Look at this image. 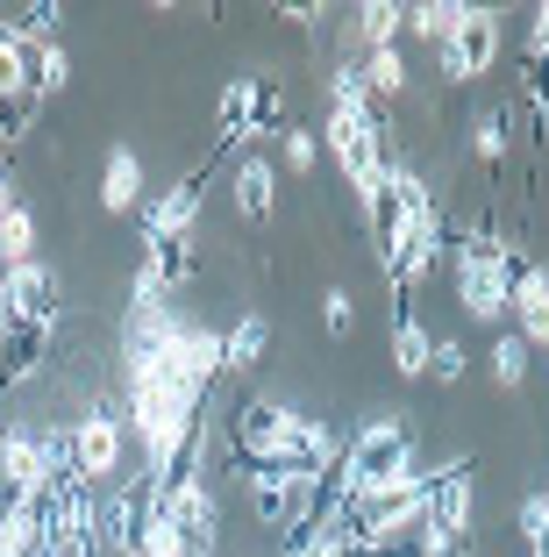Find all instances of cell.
<instances>
[{
  "instance_id": "obj_1",
  "label": "cell",
  "mask_w": 549,
  "mask_h": 557,
  "mask_svg": "<svg viewBox=\"0 0 549 557\" xmlns=\"http://www.w3.org/2000/svg\"><path fill=\"white\" fill-rule=\"evenodd\" d=\"M450 250H457V308H464L471 322H507V308H514V278L528 272V258H521L492 222L457 230Z\"/></svg>"
},
{
  "instance_id": "obj_2",
  "label": "cell",
  "mask_w": 549,
  "mask_h": 557,
  "mask_svg": "<svg viewBox=\"0 0 549 557\" xmlns=\"http://www.w3.org/2000/svg\"><path fill=\"white\" fill-rule=\"evenodd\" d=\"M407 472H421L407 414H372V422L342 443V479H350L357 493H378V486H392V479H407Z\"/></svg>"
},
{
  "instance_id": "obj_3",
  "label": "cell",
  "mask_w": 549,
  "mask_h": 557,
  "mask_svg": "<svg viewBox=\"0 0 549 557\" xmlns=\"http://www.w3.org/2000/svg\"><path fill=\"white\" fill-rule=\"evenodd\" d=\"M122 465H129V414H122V400H86V414L72 422V472L86 479V486H108V479H122Z\"/></svg>"
},
{
  "instance_id": "obj_4",
  "label": "cell",
  "mask_w": 549,
  "mask_h": 557,
  "mask_svg": "<svg viewBox=\"0 0 549 557\" xmlns=\"http://www.w3.org/2000/svg\"><path fill=\"white\" fill-rule=\"evenodd\" d=\"M292 414H300V408H286L278 394H250L236 414H228V465H236L242 479L272 472V458H278V443H286Z\"/></svg>"
},
{
  "instance_id": "obj_5",
  "label": "cell",
  "mask_w": 549,
  "mask_h": 557,
  "mask_svg": "<svg viewBox=\"0 0 549 557\" xmlns=\"http://www.w3.org/2000/svg\"><path fill=\"white\" fill-rule=\"evenodd\" d=\"M500 50H507L500 15H492V8H464V22H457V29L436 44V72H442V86H478L485 72L500 65Z\"/></svg>"
},
{
  "instance_id": "obj_6",
  "label": "cell",
  "mask_w": 549,
  "mask_h": 557,
  "mask_svg": "<svg viewBox=\"0 0 549 557\" xmlns=\"http://www.w3.org/2000/svg\"><path fill=\"white\" fill-rule=\"evenodd\" d=\"M58 300H65V278L50 272L43 258L0 272V322H50L58 329Z\"/></svg>"
},
{
  "instance_id": "obj_7",
  "label": "cell",
  "mask_w": 549,
  "mask_h": 557,
  "mask_svg": "<svg viewBox=\"0 0 549 557\" xmlns=\"http://www.w3.org/2000/svg\"><path fill=\"white\" fill-rule=\"evenodd\" d=\"M158 500H164V515H172L186 557H214V550H222V500H214L208 479H194V486H172V493L158 486Z\"/></svg>"
},
{
  "instance_id": "obj_8",
  "label": "cell",
  "mask_w": 549,
  "mask_h": 557,
  "mask_svg": "<svg viewBox=\"0 0 549 557\" xmlns=\"http://www.w3.org/2000/svg\"><path fill=\"white\" fill-rule=\"evenodd\" d=\"M150 508V479H114L100 486V557H136V529H144Z\"/></svg>"
},
{
  "instance_id": "obj_9",
  "label": "cell",
  "mask_w": 549,
  "mask_h": 557,
  "mask_svg": "<svg viewBox=\"0 0 549 557\" xmlns=\"http://www.w3.org/2000/svg\"><path fill=\"white\" fill-rule=\"evenodd\" d=\"M200 186H208V164L200 172H186L178 186H164L158 200L144 208V250H164V244H186L200 222Z\"/></svg>"
},
{
  "instance_id": "obj_10",
  "label": "cell",
  "mask_w": 549,
  "mask_h": 557,
  "mask_svg": "<svg viewBox=\"0 0 549 557\" xmlns=\"http://www.w3.org/2000/svg\"><path fill=\"white\" fill-rule=\"evenodd\" d=\"M50 350H58L50 322H0V394H22L50 364Z\"/></svg>"
},
{
  "instance_id": "obj_11",
  "label": "cell",
  "mask_w": 549,
  "mask_h": 557,
  "mask_svg": "<svg viewBox=\"0 0 549 557\" xmlns=\"http://www.w3.org/2000/svg\"><path fill=\"white\" fill-rule=\"evenodd\" d=\"M242 486H250V515H258V529H272V536H286V529H300V515H308V493H314V479L250 472Z\"/></svg>"
},
{
  "instance_id": "obj_12",
  "label": "cell",
  "mask_w": 549,
  "mask_h": 557,
  "mask_svg": "<svg viewBox=\"0 0 549 557\" xmlns=\"http://www.w3.org/2000/svg\"><path fill=\"white\" fill-rule=\"evenodd\" d=\"M36 486H43V436H36L29 422L0 429V500H8V508H22Z\"/></svg>"
},
{
  "instance_id": "obj_13",
  "label": "cell",
  "mask_w": 549,
  "mask_h": 557,
  "mask_svg": "<svg viewBox=\"0 0 549 557\" xmlns=\"http://www.w3.org/2000/svg\"><path fill=\"white\" fill-rule=\"evenodd\" d=\"M428 529L436 536H471V458L428 472Z\"/></svg>"
},
{
  "instance_id": "obj_14",
  "label": "cell",
  "mask_w": 549,
  "mask_h": 557,
  "mask_svg": "<svg viewBox=\"0 0 549 557\" xmlns=\"http://www.w3.org/2000/svg\"><path fill=\"white\" fill-rule=\"evenodd\" d=\"M514 336L528 350H549V264H528L514 278Z\"/></svg>"
},
{
  "instance_id": "obj_15",
  "label": "cell",
  "mask_w": 549,
  "mask_h": 557,
  "mask_svg": "<svg viewBox=\"0 0 549 557\" xmlns=\"http://www.w3.org/2000/svg\"><path fill=\"white\" fill-rule=\"evenodd\" d=\"M228 200H236L242 222H272V208H278V164L272 158H242L236 180H228Z\"/></svg>"
},
{
  "instance_id": "obj_16",
  "label": "cell",
  "mask_w": 549,
  "mask_h": 557,
  "mask_svg": "<svg viewBox=\"0 0 549 557\" xmlns=\"http://www.w3.org/2000/svg\"><path fill=\"white\" fill-rule=\"evenodd\" d=\"M100 208L108 214H136L144 208V158L129 144H114L108 164H100Z\"/></svg>"
},
{
  "instance_id": "obj_17",
  "label": "cell",
  "mask_w": 549,
  "mask_h": 557,
  "mask_svg": "<svg viewBox=\"0 0 549 557\" xmlns=\"http://www.w3.org/2000/svg\"><path fill=\"white\" fill-rule=\"evenodd\" d=\"M264 350H272V314H258V308H250V314H242V322L222 336V372H228V379L258 372V364H264Z\"/></svg>"
},
{
  "instance_id": "obj_18",
  "label": "cell",
  "mask_w": 549,
  "mask_h": 557,
  "mask_svg": "<svg viewBox=\"0 0 549 557\" xmlns=\"http://www.w3.org/2000/svg\"><path fill=\"white\" fill-rule=\"evenodd\" d=\"M428 350H436L428 322H421L414 308L392 314V372H400V379H428Z\"/></svg>"
},
{
  "instance_id": "obj_19",
  "label": "cell",
  "mask_w": 549,
  "mask_h": 557,
  "mask_svg": "<svg viewBox=\"0 0 549 557\" xmlns=\"http://www.w3.org/2000/svg\"><path fill=\"white\" fill-rule=\"evenodd\" d=\"M357 58H364V86H372V100H378V108H400V100H407V86H414V72H407L400 44H392V50H357Z\"/></svg>"
},
{
  "instance_id": "obj_20",
  "label": "cell",
  "mask_w": 549,
  "mask_h": 557,
  "mask_svg": "<svg viewBox=\"0 0 549 557\" xmlns=\"http://www.w3.org/2000/svg\"><path fill=\"white\" fill-rule=\"evenodd\" d=\"M250 94H258V79H228L222 100H214V136H222V150L250 144Z\"/></svg>"
},
{
  "instance_id": "obj_21",
  "label": "cell",
  "mask_w": 549,
  "mask_h": 557,
  "mask_svg": "<svg viewBox=\"0 0 549 557\" xmlns=\"http://www.w3.org/2000/svg\"><path fill=\"white\" fill-rule=\"evenodd\" d=\"M29 258H36V208L15 200V208L0 214V272L8 264H29Z\"/></svg>"
},
{
  "instance_id": "obj_22",
  "label": "cell",
  "mask_w": 549,
  "mask_h": 557,
  "mask_svg": "<svg viewBox=\"0 0 549 557\" xmlns=\"http://www.w3.org/2000/svg\"><path fill=\"white\" fill-rule=\"evenodd\" d=\"M136 557H186V543H178L172 515H164L158 486H150V508H144V529H136Z\"/></svg>"
},
{
  "instance_id": "obj_23",
  "label": "cell",
  "mask_w": 549,
  "mask_h": 557,
  "mask_svg": "<svg viewBox=\"0 0 549 557\" xmlns=\"http://www.w3.org/2000/svg\"><path fill=\"white\" fill-rule=\"evenodd\" d=\"M400 22H407V8H392V0H364V8H357V44H364V50H392V44H400Z\"/></svg>"
},
{
  "instance_id": "obj_24",
  "label": "cell",
  "mask_w": 549,
  "mask_h": 557,
  "mask_svg": "<svg viewBox=\"0 0 549 557\" xmlns=\"http://www.w3.org/2000/svg\"><path fill=\"white\" fill-rule=\"evenodd\" d=\"M65 86H72V50H65V44H43V50L29 58V94L50 100V94H65Z\"/></svg>"
},
{
  "instance_id": "obj_25",
  "label": "cell",
  "mask_w": 549,
  "mask_h": 557,
  "mask_svg": "<svg viewBox=\"0 0 549 557\" xmlns=\"http://www.w3.org/2000/svg\"><path fill=\"white\" fill-rule=\"evenodd\" d=\"M507 129H514V108H485V115L471 122V150H478L492 172L507 164Z\"/></svg>"
},
{
  "instance_id": "obj_26",
  "label": "cell",
  "mask_w": 549,
  "mask_h": 557,
  "mask_svg": "<svg viewBox=\"0 0 549 557\" xmlns=\"http://www.w3.org/2000/svg\"><path fill=\"white\" fill-rule=\"evenodd\" d=\"M528 358H535V350L521 344L514 329H500V336H492V379H500L507 394H521V386H528Z\"/></svg>"
},
{
  "instance_id": "obj_27",
  "label": "cell",
  "mask_w": 549,
  "mask_h": 557,
  "mask_svg": "<svg viewBox=\"0 0 549 557\" xmlns=\"http://www.w3.org/2000/svg\"><path fill=\"white\" fill-rule=\"evenodd\" d=\"M457 22H464V8H457V0H414V8H407V29H414L421 44H442Z\"/></svg>"
},
{
  "instance_id": "obj_28",
  "label": "cell",
  "mask_w": 549,
  "mask_h": 557,
  "mask_svg": "<svg viewBox=\"0 0 549 557\" xmlns=\"http://www.w3.org/2000/svg\"><path fill=\"white\" fill-rule=\"evenodd\" d=\"M278 129H292L286 94H278V79H258V94H250V144H258V136H278Z\"/></svg>"
},
{
  "instance_id": "obj_29",
  "label": "cell",
  "mask_w": 549,
  "mask_h": 557,
  "mask_svg": "<svg viewBox=\"0 0 549 557\" xmlns=\"http://www.w3.org/2000/svg\"><path fill=\"white\" fill-rule=\"evenodd\" d=\"M29 58L36 50L15 36V22H0V94H22L29 86Z\"/></svg>"
},
{
  "instance_id": "obj_30",
  "label": "cell",
  "mask_w": 549,
  "mask_h": 557,
  "mask_svg": "<svg viewBox=\"0 0 549 557\" xmlns=\"http://www.w3.org/2000/svg\"><path fill=\"white\" fill-rule=\"evenodd\" d=\"M36 115H43V100L22 86V94H0V144H22V136L36 129Z\"/></svg>"
},
{
  "instance_id": "obj_31",
  "label": "cell",
  "mask_w": 549,
  "mask_h": 557,
  "mask_svg": "<svg viewBox=\"0 0 549 557\" xmlns=\"http://www.w3.org/2000/svg\"><path fill=\"white\" fill-rule=\"evenodd\" d=\"M514 536L528 543V557H542V550H549V486L521 500V515H514Z\"/></svg>"
},
{
  "instance_id": "obj_32",
  "label": "cell",
  "mask_w": 549,
  "mask_h": 557,
  "mask_svg": "<svg viewBox=\"0 0 549 557\" xmlns=\"http://www.w3.org/2000/svg\"><path fill=\"white\" fill-rule=\"evenodd\" d=\"M58 22H65V8H50V0H29L22 8V22H15V36L29 50H43V44H58Z\"/></svg>"
},
{
  "instance_id": "obj_33",
  "label": "cell",
  "mask_w": 549,
  "mask_h": 557,
  "mask_svg": "<svg viewBox=\"0 0 549 557\" xmlns=\"http://www.w3.org/2000/svg\"><path fill=\"white\" fill-rule=\"evenodd\" d=\"M464 372H471L464 344H457V336H436V350H428V379H436V386H464Z\"/></svg>"
},
{
  "instance_id": "obj_34",
  "label": "cell",
  "mask_w": 549,
  "mask_h": 557,
  "mask_svg": "<svg viewBox=\"0 0 549 557\" xmlns=\"http://www.w3.org/2000/svg\"><path fill=\"white\" fill-rule=\"evenodd\" d=\"M322 329H328V336H350V329H357V294H350V286H328V294H322Z\"/></svg>"
},
{
  "instance_id": "obj_35",
  "label": "cell",
  "mask_w": 549,
  "mask_h": 557,
  "mask_svg": "<svg viewBox=\"0 0 549 557\" xmlns=\"http://www.w3.org/2000/svg\"><path fill=\"white\" fill-rule=\"evenodd\" d=\"M314 164H322V136H314V129H286V172L308 180Z\"/></svg>"
},
{
  "instance_id": "obj_36",
  "label": "cell",
  "mask_w": 549,
  "mask_h": 557,
  "mask_svg": "<svg viewBox=\"0 0 549 557\" xmlns=\"http://www.w3.org/2000/svg\"><path fill=\"white\" fill-rule=\"evenodd\" d=\"M528 65H549V0L535 8V22H528Z\"/></svg>"
},
{
  "instance_id": "obj_37",
  "label": "cell",
  "mask_w": 549,
  "mask_h": 557,
  "mask_svg": "<svg viewBox=\"0 0 549 557\" xmlns=\"http://www.w3.org/2000/svg\"><path fill=\"white\" fill-rule=\"evenodd\" d=\"M421 557H478V550H471V536H436V529H428V536H421Z\"/></svg>"
},
{
  "instance_id": "obj_38",
  "label": "cell",
  "mask_w": 549,
  "mask_h": 557,
  "mask_svg": "<svg viewBox=\"0 0 549 557\" xmlns=\"http://www.w3.org/2000/svg\"><path fill=\"white\" fill-rule=\"evenodd\" d=\"M15 200H22V194H15V180H8V172H0V214L15 208Z\"/></svg>"
},
{
  "instance_id": "obj_39",
  "label": "cell",
  "mask_w": 549,
  "mask_h": 557,
  "mask_svg": "<svg viewBox=\"0 0 549 557\" xmlns=\"http://www.w3.org/2000/svg\"><path fill=\"white\" fill-rule=\"evenodd\" d=\"M342 557H392V550H378V543H350Z\"/></svg>"
},
{
  "instance_id": "obj_40",
  "label": "cell",
  "mask_w": 549,
  "mask_h": 557,
  "mask_svg": "<svg viewBox=\"0 0 549 557\" xmlns=\"http://www.w3.org/2000/svg\"><path fill=\"white\" fill-rule=\"evenodd\" d=\"M0 515H8V500H0Z\"/></svg>"
},
{
  "instance_id": "obj_41",
  "label": "cell",
  "mask_w": 549,
  "mask_h": 557,
  "mask_svg": "<svg viewBox=\"0 0 549 557\" xmlns=\"http://www.w3.org/2000/svg\"><path fill=\"white\" fill-rule=\"evenodd\" d=\"M542 557H549V550H542Z\"/></svg>"
}]
</instances>
